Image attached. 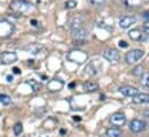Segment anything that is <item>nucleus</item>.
Segmentation results:
<instances>
[{"label":"nucleus","mask_w":149,"mask_h":137,"mask_svg":"<svg viewBox=\"0 0 149 137\" xmlns=\"http://www.w3.org/2000/svg\"><path fill=\"white\" fill-rule=\"evenodd\" d=\"M128 37L132 39V40H135V42H142V40H146L148 34H146L143 30H140V29H132L130 33H128Z\"/></svg>","instance_id":"obj_10"},{"label":"nucleus","mask_w":149,"mask_h":137,"mask_svg":"<svg viewBox=\"0 0 149 137\" xmlns=\"http://www.w3.org/2000/svg\"><path fill=\"white\" fill-rule=\"evenodd\" d=\"M7 82H13V76L12 75H8L7 76Z\"/></svg>","instance_id":"obj_30"},{"label":"nucleus","mask_w":149,"mask_h":137,"mask_svg":"<svg viewBox=\"0 0 149 137\" xmlns=\"http://www.w3.org/2000/svg\"><path fill=\"white\" fill-rule=\"evenodd\" d=\"M143 3V0H125V5L127 7H138Z\"/></svg>","instance_id":"obj_18"},{"label":"nucleus","mask_w":149,"mask_h":137,"mask_svg":"<svg viewBox=\"0 0 149 137\" xmlns=\"http://www.w3.org/2000/svg\"><path fill=\"white\" fill-rule=\"evenodd\" d=\"M65 133H66V130H65V129H61V130H60V134H65Z\"/></svg>","instance_id":"obj_34"},{"label":"nucleus","mask_w":149,"mask_h":137,"mask_svg":"<svg viewBox=\"0 0 149 137\" xmlns=\"http://www.w3.org/2000/svg\"><path fill=\"white\" fill-rule=\"evenodd\" d=\"M103 58L107 59V60L110 61V62L117 64V62L119 61V59H120V54H119V52H118L117 50H114V48H109V50H107V51L103 52Z\"/></svg>","instance_id":"obj_9"},{"label":"nucleus","mask_w":149,"mask_h":137,"mask_svg":"<svg viewBox=\"0 0 149 137\" xmlns=\"http://www.w3.org/2000/svg\"><path fill=\"white\" fill-rule=\"evenodd\" d=\"M133 103L134 104H149V95L148 93H138L136 96L133 97Z\"/></svg>","instance_id":"obj_14"},{"label":"nucleus","mask_w":149,"mask_h":137,"mask_svg":"<svg viewBox=\"0 0 149 137\" xmlns=\"http://www.w3.org/2000/svg\"><path fill=\"white\" fill-rule=\"evenodd\" d=\"M65 83L64 81L59 80V78H53V80H50L47 82V85H46V89L50 91V92H57V91H60L63 88H64Z\"/></svg>","instance_id":"obj_5"},{"label":"nucleus","mask_w":149,"mask_h":137,"mask_svg":"<svg viewBox=\"0 0 149 137\" xmlns=\"http://www.w3.org/2000/svg\"><path fill=\"white\" fill-rule=\"evenodd\" d=\"M146 128H147V123L145 121H142V120H139V119H134L130 123V129L133 133H141Z\"/></svg>","instance_id":"obj_8"},{"label":"nucleus","mask_w":149,"mask_h":137,"mask_svg":"<svg viewBox=\"0 0 149 137\" xmlns=\"http://www.w3.org/2000/svg\"><path fill=\"white\" fill-rule=\"evenodd\" d=\"M72 36L74 37L75 39H77V40H83L87 37V30L83 27L72 29Z\"/></svg>","instance_id":"obj_13"},{"label":"nucleus","mask_w":149,"mask_h":137,"mask_svg":"<svg viewBox=\"0 0 149 137\" xmlns=\"http://www.w3.org/2000/svg\"><path fill=\"white\" fill-rule=\"evenodd\" d=\"M118 92L121 93V95L125 96V97H131V98H133L134 96H136V95L139 93V90H138L136 88H134V86H120V88L118 89Z\"/></svg>","instance_id":"obj_11"},{"label":"nucleus","mask_w":149,"mask_h":137,"mask_svg":"<svg viewBox=\"0 0 149 137\" xmlns=\"http://www.w3.org/2000/svg\"><path fill=\"white\" fill-rule=\"evenodd\" d=\"M13 131H14L15 136H20V135L22 134V131H23V126H22V123H21V122L15 123L14 127H13Z\"/></svg>","instance_id":"obj_19"},{"label":"nucleus","mask_w":149,"mask_h":137,"mask_svg":"<svg viewBox=\"0 0 149 137\" xmlns=\"http://www.w3.org/2000/svg\"><path fill=\"white\" fill-rule=\"evenodd\" d=\"M146 34H148L149 35V23H146L145 26H143V29H142Z\"/></svg>","instance_id":"obj_28"},{"label":"nucleus","mask_w":149,"mask_h":137,"mask_svg":"<svg viewBox=\"0 0 149 137\" xmlns=\"http://www.w3.org/2000/svg\"><path fill=\"white\" fill-rule=\"evenodd\" d=\"M86 73H87L88 75H90V76H93V75H95V74L97 73V69L95 68L94 64H90V65H88V66H87V68H86Z\"/></svg>","instance_id":"obj_24"},{"label":"nucleus","mask_w":149,"mask_h":137,"mask_svg":"<svg viewBox=\"0 0 149 137\" xmlns=\"http://www.w3.org/2000/svg\"><path fill=\"white\" fill-rule=\"evenodd\" d=\"M135 21H136V19L134 16H123L119 20V27L121 29H127L131 26H133L135 23Z\"/></svg>","instance_id":"obj_12"},{"label":"nucleus","mask_w":149,"mask_h":137,"mask_svg":"<svg viewBox=\"0 0 149 137\" xmlns=\"http://www.w3.org/2000/svg\"><path fill=\"white\" fill-rule=\"evenodd\" d=\"M145 55V51L143 50H140V48H135V50H132L130 52H127L126 57H125V60L127 64H135L138 62L142 57Z\"/></svg>","instance_id":"obj_3"},{"label":"nucleus","mask_w":149,"mask_h":137,"mask_svg":"<svg viewBox=\"0 0 149 137\" xmlns=\"http://www.w3.org/2000/svg\"><path fill=\"white\" fill-rule=\"evenodd\" d=\"M123 135L121 134V130L117 127H113V128H109L107 130V136L108 137H120Z\"/></svg>","instance_id":"obj_16"},{"label":"nucleus","mask_w":149,"mask_h":137,"mask_svg":"<svg viewBox=\"0 0 149 137\" xmlns=\"http://www.w3.org/2000/svg\"><path fill=\"white\" fill-rule=\"evenodd\" d=\"M143 16H145L146 19H148V20H149V12H146V13L143 14Z\"/></svg>","instance_id":"obj_31"},{"label":"nucleus","mask_w":149,"mask_h":137,"mask_svg":"<svg viewBox=\"0 0 149 137\" xmlns=\"http://www.w3.org/2000/svg\"><path fill=\"white\" fill-rule=\"evenodd\" d=\"M88 2H89L91 6H94V7H100V6L104 5L105 0H88Z\"/></svg>","instance_id":"obj_26"},{"label":"nucleus","mask_w":149,"mask_h":137,"mask_svg":"<svg viewBox=\"0 0 149 137\" xmlns=\"http://www.w3.org/2000/svg\"><path fill=\"white\" fill-rule=\"evenodd\" d=\"M14 33V24L7 20L0 21V38L9 37Z\"/></svg>","instance_id":"obj_4"},{"label":"nucleus","mask_w":149,"mask_h":137,"mask_svg":"<svg viewBox=\"0 0 149 137\" xmlns=\"http://www.w3.org/2000/svg\"><path fill=\"white\" fill-rule=\"evenodd\" d=\"M27 84H28V85H30V86L33 88V90H34V91L39 90V89H40V86H42V85H40L38 82H36L35 80H30V81H28V82H27Z\"/></svg>","instance_id":"obj_23"},{"label":"nucleus","mask_w":149,"mask_h":137,"mask_svg":"<svg viewBox=\"0 0 149 137\" xmlns=\"http://www.w3.org/2000/svg\"><path fill=\"white\" fill-rule=\"evenodd\" d=\"M76 5H77V2H76L75 0H67V1L65 2V8H66V9H72V8H75V7H76Z\"/></svg>","instance_id":"obj_25"},{"label":"nucleus","mask_w":149,"mask_h":137,"mask_svg":"<svg viewBox=\"0 0 149 137\" xmlns=\"http://www.w3.org/2000/svg\"><path fill=\"white\" fill-rule=\"evenodd\" d=\"M83 90L86 92H95L98 90V84L96 82H86L83 84Z\"/></svg>","instance_id":"obj_15"},{"label":"nucleus","mask_w":149,"mask_h":137,"mask_svg":"<svg viewBox=\"0 0 149 137\" xmlns=\"http://www.w3.org/2000/svg\"><path fill=\"white\" fill-rule=\"evenodd\" d=\"M13 73H14V74H21V70L17 68V67H14V68H13Z\"/></svg>","instance_id":"obj_29"},{"label":"nucleus","mask_w":149,"mask_h":137,"mask_svg":"<svg viewBox=\"0 0 149 137\" xmlns=\"http://www.w3.org/2000/svg\"><path fill=\"white\" fill-rule=\"evenodd\" d=\"M67 58H68L70 61L81 65V64H83V62L87 61L88 54L86 52H83V51H80V50H73V51H71L67 54Z\"/></svg>","instance_id":"obj_2"},{"label":"nucleus","mask_w":149,"mask_h":137,"mask_svg":"<svg viewBox=\"0 0 149 137\" xmlns=\"http://www.w3.org/2000/svg\"><path fill=\"white\" fill-rule=\"evenodd\" d=\"M10 8L16 13H29L34 10V6L26 0H14L10 3Z\"/></svg>","instance_id":"obj_1"},{"label":"nucleus","mask_w":149,"mask_h":137,"mask_svg":"<svg viewBox=\"0 0 149 137\" xmlns=\"http://www.w3.org/2000/svg\"><path fill=\"white\" fill-rule=\"evenodd\" d=\"M31 23H33V26H37V22H36L35 20H33V21H31Z\"/></svg>","instance_id":"obj_33"},{"label":"nucleus","mask_w":149,"mask_h":137,"mask_svg":"<svg viewBox=\"0 0 149 137\" xmlns=\"http://www.w3.org/2000/svg\"><path fill=\"white\" fill-rule=\"evenodd\" d=\"M110 122H111L112 126L117 127V128H120L123 127L125 123H126V116L123 114V113H114L112 114L111 118H110Z\"/></svg>","instance_id":"obj_7"},{"label":"nucleus","mask_w":149,"mask_h":137,"mask_svg":"<svg viewBox=\"0 0 149 137\" xmlns=\"http://www.w3.org/2000/svg\"><path fill=\"white\" fill-rule=\"evenodd\" d=\"M0 103L3 104V105H9V104L12 103V99H10V97L8 95L0 93Z\"/></svg>","instance_id":"obj_21"},{"label":"nucleus","mask_w":149,"mask_h":137,"mask_svg":"<svg viewBox=\"0 0 149 137\" xmlns=\"http://www.w3.org/2000/svg\"><path fill=\"white\" fill-rule=\"evenodd\" d=\"M40 48H42V46H40V45H37V44H31V45H29V46L24 47V50H26V51H29V52H30V53H33V54L38 53V52L40 51Z\"/></svg>","instance_id":"obj_17"},{"label":"nucleus","mask_w":149,"mask_h":137,"mask_svg":"<svg viewBox=\"0 0 149 137\" xmlns=\"http://www.w3.org/2000/svg\"><path fill=\"white\" fill-rule=\"evenodd\" d=\"M132 74L134 75V76H138V77H141L143 74H145V69L142 66H136V67H134L133 70H132Z\"/></svg>","instance_id":"obj_20"},{"label":"nucleus","mask_w":149,"mask_h":137,"mask_svg":"<svg viewBox=\"0 0 149 137\" xmlns=\"http://www.w3.org/2000/svg\"><path fill=\"white\" fill-rule=\"evenodd\" d=\"M119 46L123 47V48H126V47L128 46V44H127L125 40H120V42H119Z\"/></svg>","instance_id":"obj_27"},{"label":"nucleus","mask_w":149,"mask_h":137,"mask_svg":"<svg viewBox=\"0 0 149 137\" xmlns=\"http://www.w3.org/2000/svg\"><path fill=\"white\" fill-rule=\"evenodd\" d=\"M74 86H75V83L74 82H72V83L70 84V89H72V88H74Z\"/></svg>","instance_id":"obj_32"},{"label":"nucleus","mask_w":149,"mask_h":137,"mask_svg":"<svg viewBox=\"0 0 149 137\" xmlns=\"http://www.w3.org/2000/svg\"><path fill=\"white\" fill-rule=\"evenodd\" d=\"M140 82L143 86L149 88V73H145L141 77H140Z\"/></svg>","instance_id":"obj_22"},{"label":"nucleus","mask_w":149,"mask_h":137,"mask_svg":"<svg viewBox=\"0 0 149 137\" xmlns=\"http://www.w3.org/2000/svg\"><path fill=\"white\" fill-rule=\"evenodd\" d=\"M17 60V55L14 52H9V51H5L0 54V61L3 65H10L14 64Z\"/></svg>","instance_id":"obj_6"}]
</instances>
